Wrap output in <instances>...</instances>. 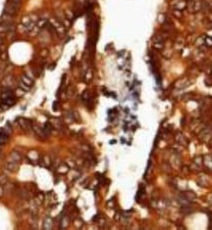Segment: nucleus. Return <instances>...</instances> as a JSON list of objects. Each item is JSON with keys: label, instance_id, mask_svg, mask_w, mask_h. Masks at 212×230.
<instances>
[{"label": "nucleus", "instance_id": "7ed1b4c3", "mask_svg": "<svg viewBox=\"0 0 212 230\" xmlns=\"http://www.w3.org/2000/svg\"><path fill=\"white\" fill-rule=\"evenodd\" d=\"M7 140H8V136L6 135V133L0 132V144H4L5 142H7Z\"/></svg>", "mask_w": 212, "mask_h": 230}, {"label": "nucleus", "instance_id": "20e7f679", "mask_svg": "<svg viewBox=\"0 0 212 230\" xmlns=\"http://www.w3.org/2000/svg\"><path fill=\"white\" fill-rule=\"evenodd\" d=\"M51 227H52V223H51L50 218H46L44 220V228L45 229H50Z\"/></svg>", "mask_w": 212, "mask_h": 230}, {"label": "nucleus", "instance_id": "f03ea898", "mask_svg": "<svg viewBox=\"0 0 212 230\" xmlns=\"http://www.w3.org/2000/svg\"><path fill=\"white\" fill-rule=\"evenodd\" d=\"M22 82H24L26 85H28V86H29V87H31V85H32V83H33L32 79H31L30 77H27V76H24V77H23V78H22Z\"/></svg>", "mask_w": 212, "mask_h": 230}, {"label": "nucleus", "instance_id": "f257e3e1", "mask_svg": "<svg viewBox=\"0 0 212 230\" xmlns=\"http://www.w3.org/2000/svg\"><path fill=\"white\" fill-rule=\"evenodd\" d=\"M7 169L10 170V171H16V170H18V169H19V165H17V162H9L8 165H7Z\"/></svg>", "mask_w": 212, "mask_h": 230}, {"label": "nucleus", "instance_id": "39448f33", "mask_svg": "<svg viewBox=\"0 0 212 230\" xmlns=\"http://www.w3.org/2000/svg\"><path fill=\"white\" fill-rule=\"evenodd\" d=\"M20 87H21V88H23L25 91H29V88H30L29 86L26 85V84H25L24 82H22V81H21V83H20Z\"/></svg>", "mask_w": 212, "mask_h": 230}, {"label": "nucleus", "instance_id": "423d86ee", "mask_svg": "<svg viewBox=\"0 0 212 230\" xmlns=\"http://www.w3.org/2000/svg\"><path fill=\"white\" fill-rule=\"evenodd\" d=\"M2 193H3V191H2L1 187H0V196H2Z\"/></svg>", "mask_w": 212, "mask_h": 230}]
</instances>
